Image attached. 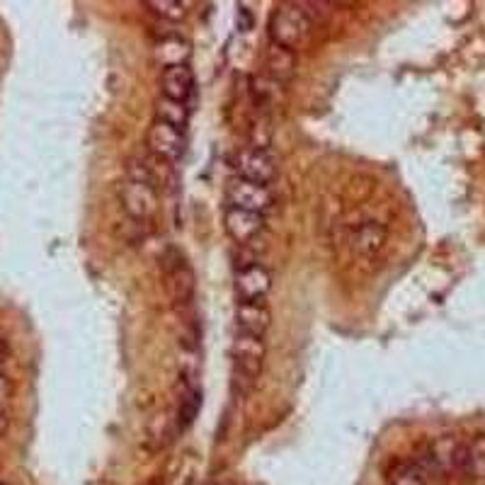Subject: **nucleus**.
<instances>
[{"label": "nucleus", "mask_w": 485, "mask_h": 485, "mask_svg": "<svg viewBox=\"0 0 485 485\" xmlns=\"http://www.w3.org/2000/svg\"><path fill=\"white\" fill-rule=\"evenodd\" d=\"M318 15L311 10V3H284L270 18V42L296 54V49L311 37Z\"/></svg>", "instance_id": "obj_1"}, {"label": "nucleus", "mask_w": 485, "mask_h": 485, "mask_svg": "<svg viewBox=\"0 0 485 485\" xmlns=\"http://www.w3.org/2000/svg\"><path fill=\"white\" fill-rule=\"evenodd\" d=\"M231 357H233V388L247 395L262 374L267 357L265 342L255 335L239 332V338L233 340V348H231Z\"/></svg>", "instance_id": "obj_2"}, {"label": "nucleus", "mask_w": 485, "mask_h": 485, "mask_svg": "<svg viewBox=\"0 0 485 485\" xmlns=\"http://www.w3.org/2000/svg\"><path fill=\"white\" fill-rule=\"evenodd\" d=\"M117 197H120L121 211L124 216L138 223H151L158 216L160 209V199L153 187L144 183H134V180H124L117 187Z\"/></svg>", "instance_id": "obj_3"}, {"label": "nucleus", "mask_w": 485, "mask_h": 485, "mask_svg": "<svg viewBox=\"0 0 485 485\" xmlns=\"http://www.w3.org/2000/svg\"><path fill=\"white\" fill-rule=\"evenodd\" d=\"M165 292L175 306H187L194 296L192 267L177 250H168L165 255Z\"/></svg>", "instance_id": "obj_4"}, {"label": "nucleus", "mask_w": 485, "mask_h": 485, "mask_svg": "<svg viewBox=\"0 0 485 485\" xmlns=\"http://www.w3.org/2000/svg\"><path fill=\"white\" fill-rule=\"evenodd\" d=\"M236 173L240 180L270 187L277 177V158L270 148H247L236 158Z\"/></svg>", "instance_id": "obj_5"}, {"label": "nucleus", "mask_w": 485, "mask_h": 485, "mask_svg": "<svg viewBox=\"0 0 485 485\" xmlns=\"http://www.w3.org/2000/svg\"><path fill=\"white\" fill-rule=\"evenodd\" d=\"M146 148L151 156L175 165L184 156L187 138H184V131H180V129L163 124V121H153V127L148 129L146 134Z\"/></svg>", "instance_id": "obj_6"}, {"label": "nucleus", "mask_w": 485, "mask_h": 485, "mask_svg": "<svg viewBox=\"0 0 485 485\" xmlns=\"http://www.w3.org/2000/svg\"><path fill=\"white\" fill-rule=\"evenodd\" d=\"M386 240H388V231H386L384 223L362 221V223H357L355 229L349 231L348 246L357 260H374L384 250Z\"/></svg>", "instance_id": "obj_7"}, {"label": "nucleus", "mask_w": 485, "mask_h": 485, "mask_svg": "<svg viewBox=\"0 0 485 485\" xmlns=\"http://www.w3.org/2000/svg\"><path fill=\"white\" fill-rule=\"evenodd\" d=\"M464 442H458L451 434H444L440 440H434L427 449V464L434 473L451 476L464 471Z\"/></svg>", "instance_id": "obj_8"}, {"label": "nucleus", "mask_w": 485, "mask_h": 485, "mask_svg": "<svg viewBox=\"0 0 485 485\" xmlns=\"http://www.w3.org/2000/svg\"><path fill=\"white\" fill-rule=\"evenodd\" d=\"M226 199H229V207L253 211V214H262V211L272 207V192H270V187L247 183V180H240V177H236L229 184Z\"/></svg>", "instance_id": "obj_9"}, {"label": "nucleus", "mask_w": 485, "mask_h": 485, "mask_svg": "<svg viewBox=\"0 0 485 485\" xmlns=\"http://www.w3.org/2000/svg\"><path fill=\"white\" fill-rule=\"evenodd\" d=\"M272 289V272L262 265H246L236 272V293L240 301H260Z\"/></svg>", "instance_id": "obj_10"}, {"label": "nucleus", "mask_w": 485, "mask_h": 485, "mask_svg": "<svg viewBox=\"0 0 485 485\" xmlns=\"http://www.w3.org/2000/svg\"><path fill=\"white\" fill-rule=\"evenodd\" d=\"M262 226H265L262 214L236 209V207H229V209H226V216H223V229H226V233H229L231 239L236 240V243H240V246H247V243L262 231Z\"/></svg>", "instance_id": "obj_11"}, {"label": "nucleus", "mask_w": 485, "mask_h": 485, "mask_svg": "<svg viewBox=\"0 0 485 485\" xmlns=\"http://www.w3.org/2000/svg\"><path fill=\"white\" fill-rule=\"evenodd\" d=\"M192 90L194 75L190 66L180 64L163 68V74H160V92H163L165 100L184 102L187 105V100L192 98Z\"/></svg>", "instance_id": "obj_12"}, {"label": "nucleus", "mask_w": 485, "mask_h": 485, "mask_svg": "<svg viewBox=\"0 0 485 485\" xmlns=\"http://www.w3.org/2000/svg\"><path fill=\"white\" fill-rule=\"evenodd\" d=\"M236 321H239L240 332L262 338L272 323V313L265 303L260 301H240L236 309Z\"/></svg>", "instance_id": "obj_13"}, {"label": "nucleus", "mask_w": 485, "mask_h": 485, "mask_svg": "<svg viewBox=\"0 0 485 485\" xmlns=\"http://www.w3.org/2000/svg\"><path fill=\"white\" fill-rule=\"evenodd\" d=\"M293 68H296V54L289 51V49H282V46L270 44L265 56L267 75L279 82L289 81L293 75Z\"/></svg>", "instance_id": "obj_14"}, {"label": "nucleus", "mask_w": 485, "mask_h": 485, "mask_svg": "<svg viewBox=\"0 0 485 485\" xmlns=\"http://www.w3.org/2000/svg\"><path fill=\"white\" fill-rule=\"evenodd\" d=\"M473 481H485V434H476L464 447V471Z\"/></svg>", "instance_id": "obj_15"}, {"label": "nucleus", "mask_w": 485, "mask_h": 485, "mask_svg": "<svg viewBox=\"0 0 485 485\" xmlns=\"http://www.w3.org/2000/svg\"><path fill=\"white\" fill-rule=\"evenodd\" d=\"M156 121H163V124H170V127L180 129L184 131L187 121H190V110L184 102H175V100H160L156 102Z\"/></svg>", "instance_id": "obj_16"}, {"label": "nucleus", "mask_w": 485, "mask_h": 485, "mask_svg": "<svg viewBox=\"0 0 485 485\" xmlns=\"http://www.w3.org/2000/svg\"><path fill=\"white\" fill-rule=\"evenodd\" d=\"M388 485H427L425 468L420 464H412V461L395 464L388 471Z\"/></svg>", "instance_id": "obj_17"}, {"label": "nucleus", "mask_w": 485, "mask_h": 485, "mask_svg": "<svg viewBox=\"0 0 485 485\" xmlns=\"http://www.w3.org/2000/svg\"><path fill=\"white\" fill-rule=\"evenodd\" d=\"M146 8L158 15L160 20H168V22H183L187 18V3H180V0H151L146 3Z\"/></svg>", "instance_id": "obj_18"}, {"label": "nucleus", "mask_w": 485, "mask_h": 485, "mask_svg": "<svg viewBox=\"0 0 485 485\" xmlns=\"http://www.w3.org/2000/svg\"><path fill=\"white\" fill-rule=\"evenodd\" d=\"M197 408H199V394L197 391H187L183 398V408H180V427H190L197 415Z\"/></svg>", "instance_id": "obj_19"}, {"label": "nucleus", "mask_w": 485, "mask_h": 485, "mask_svg": "<svg viewBox=\"0 0 485 485\" xmlns=\"http://www.w3.org/2000/svg\"><path fill=\"white\" fill-rule=\"evenodd\" d=\"M194 478V464L190 461V466H187V461H183V466H180V476H175L173 485H192Z\"/></svg>", "instance_id": "obj_20"}, {"label": "nucleus", "mask_w": 485, "mask_h": 485, "mask_svg": "<svg viewBox=\"0 0 485 485\" xmlns=\"http://www.w3.org/2000/svg\"><path fill=\"white\" fill-rule=\"evenodd\" d=\"M12 395V386H10V379L3 372H0V408L8 403V398Z\"/></svg>", "instance_id": "obj_21"}, {"label": "nucleus", "mask_w": 485, "mask_h": 485, "mask_svg": "<svg viewBox=\"0 0 485 485\" xmlns=\"http://www.w3.org/2000/svg\"><path fill=\"white\" fill-rule=\"evenodd\" d=\"M5 357H8V345H5V340L0 338V366H3Z\"/></svg>", "instance_id": "obj_22"}, {"label": "nucleus", "mask_w": 485, "mask_h": 485, "mask_svg": "<svg viewBox=\"0 0 485 485\" xmlns=\"http://www.w3.org/2000/svg\"><path fill=\"white\" fill-rule=\"evenodd\" d=\"M5 427H8V415H5V411L0 408V434L5 432Z\"/></svg>", "instance_id": "obj_23"}, {"label": "nucleus", "mask_w": 485, "mask_h": 485, "mask_svg": "<svg viewBox=\"0 0 485 485\" xmlns=\"http://www.w3.org/2000/svg\"><path fill=\"white\" fill-rule=\"evenodd\" d=\"M209 485H239V483H236V481H231V478H226V481H214V483Z\"/></svg>", "instance_id": "obj_24"}, {"label": "nucleus", "mask_w": 485, "mask_h": 485, "mask_svg": "<svg viewBox=\"0 0 485 485\" xmlns=\"http://www.w3.org/2000/svg\"><path fill=\"white\" fill-rule=\"evenodd\" d=\"M0 485H10V483H0Z\"/></svg>", "instance_id": "obj_25"}]
</instances>
